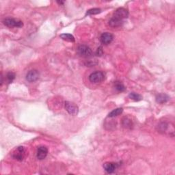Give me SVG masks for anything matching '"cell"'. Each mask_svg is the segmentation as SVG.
I'll use <instances>...</instances> for the list:
<instances>
[{"label":"cell","instance_id":"1","mask_svg":"<svg viewBox=\"0 0 175 175\" xmlns=\"http://www.w3.org/2000/svg\"><path fill=\"white\" fill-rule=\"evenodd\" d=\"M157 130L159 133H162L163 134H168L172 137H174V125L170 122H162L159 123L157 126Z\"/></svg>","mask_w":175,"mask_h":175},{"label":"cell","instance_id":"2","mask_svg":"<svg viewBox=\"0 0 175 175\" xmlns=\"http://www.w3.org/2000/svg\"><path fill=\"white\" fill-rule=\"evenodd\" d=\"M105 79V74L102 71H96L94 72L89 76V80L90 82L94 84H98L102 82Z\"/></svg>","mask_w":175,"mask_h":175},{"label":"cell","instance_id":"3","mask_svg":"<svg viewBox=\"0 0 175 175\" xmlns=\"http://www.w3.org/2000/svg\"><path fill=\"white\" fill-rule=\"evenodd\" d=\"M4 24L8 27H21L24 24L19 19H13V18H7L3 21Z\"/></svg>","mask_w":175,"mask_h":175},{"label":"cell","instance_id":"4","mask_svg":"<svg viewBox=\"0 0 175 175\" xmlns=\"http://www.w3.org/2000/svg\"><path fill=\"white\" fill-rule=\"evenodd\" d=\"M77 53L81 57H84V58H89L93 54V51H92L91 49L88 47L87 45H79L78 48H77Z\"/></svg>","mask_w":175,"mask_h":175},{"label":"cell","instance_id":"5","mask_svg":"<svg viewBox=\"0 0 175 175\" xmlns=\"http://www.w3.org/2000/svg\"><path fill=\"white\" fill-rule=\"evenodd\" d=\"M26 154L27 151L25 148L24 146H19L13 153V157L14 159L17 161H22L24 159L25 156H26Z\"/></svg>","mask_w":175,"mask_h":175},{"label":"cell","instance_id":"6","mask_svg":"<svg viewBox=\"0 0 175 175\" xmlns=\"http://www.w3.org/2000/svg\"><path fill=\"white\" fill-rule=\"evenodd\" d=\"M129 16V12L127 9H125L124 8H119L114 12L113 17L116 18L118 19L122 20L127 19Z\"/></svg>","mask_w":175,"mask_h":175},{"label":"cell","instance_id":"7","mask_svg":"<svg viewBox=\"0 0 175 175\" xmlns=\"http://www.w3.org/2000/svg\"><path fill=\"white\" fill-rule=\"evenodd\" d=\"M65 109L68 111V114L73 116L77 115L79 111V108L77 107V105L75 104L74 103L70 101L65 102Z\"/></svg>","mask_w":175,"mask_h":175},{"label":"cell","instance_id":"8","mask_svg":"<svg viewBox=\"0 0 175 175\" xmlns=\"http://www.w3.org/2000/svg\"><path fill=\"white\" fill-rule=\"evenodd\" d=\"M114 39V36L111 33L109 32H105L101 34V37H100V41L103 45H108L110 44L112 42Z\"/></svg>","mask_w":175,"mask_h":175},{"label":"cell","instance_id":"9","mask_svg":"<svg viewBox=\"0 0 175 175\" xmlns=\"http://www.w3.org/2000/svg\"><path fill=\"white\" fill-rule=\"evenodd\" d=\"M40 74L38 71L31 70L27 73L26 75V79L29 82H34L39 78Z\"/></svg>","mask_w":175,"mask_h":175},{"label":"cell","instance_id":"10","mask_svg":"<svg viewBox=\"0 0 175 175\" xmlns=\"http://www.w3.org/2000/svg\"><path fill=\"white\" fill-rule=\"evenodd\" d=\"M48 154V149L45 146H40L38 148V150H37V153H36V157L37 158L40 160L44 159L46 157H47Z\"/></svg>","mask_w":175,"mask_h":175},{"label":"cell","instance_id":"11","mask_svg":"<svg viewBox=\"0 0 175 175\" xmlns=\"http://www.w3.org/2000/svg\"><path fill=\"white\" fill-rule=\"evenodd\" d=\"M118 167V163H112V162L105 163L104 165H103L104 170L107 172L108 173H113Z\"/></svg>","mask_w":175,"mask_h":175},{"label":"cell","instance_id":"12","mask_svg":"<svg viewBox=\"0 0 175 175\" xmlns=\"http://www.w3.org/2000/svg\"><path fill=\"white\" fill-rule=\"evenodd\" d=\"M170 99V97L168 95H167L166 94L162 93L159 94L156 97V101L158 103H161V104H163V103H165L166 102H168Z\"/></svg>","mask_w":175,"mask_h":175},{"label":"cell","instance_id":"13","mask_svg":"<svg viewBox=\"0 0 175 175\" xmlns=\"http://www.w3.org/2000/svg\"><path fill=\"white\" fill-rule=\"evenodd\" d=\"M123 24V21L120 19H118L116 18H114V17H112L109 21V25L110 26L112 27H118L121 26Z\"/></svg>","mask_w":175,"mask_h":175},{"label":"cell","instance_id":"14","mask_svg":"<svg viewBox=\"0 0 175 175\" xmlns=\"http://www.w3.org/2000/svg\"><path fill=\"white\" fill-rule=\"evenodd\" d=\"M123 111V109L122 108H116L115 110H114L113 111H111V112L109 114L108 117L110 118H114L119 116L120 114H121Z\"/></svg>","mask_w":175,"mask_h":175},{"label":"cell","instance_id":"15","mask_svg":"<svg viewBox=\"0 0 175 175\" xmlns=\"http://www.w3.org/2000/svg\"><path fill=\"white\" fill-rule=\"evenodd\" d=\"M122 125L123 127L125 128L131 129L132 126H133V122H132V121L129 118H128L127 117H125L124 118L122 119Z\"/></svg>","mask_w":175,"mask_h":175},{"label":"cell","instance_id":"16","mask_svg":"<svg viewBox=\"0 0 175 175\" xmlns=\"http://www.w3.org/2000/svg\"><path fill=\"white\" fill-rule=\"evenodd\" d=\"M60 38L68 42H75L74 36L70 34H62L60 35Z\"/></svg>","mask_w":175,"mask_h":175},{"label":"cell","instance_id":"17","mask_svg":"<svg viewBox=\"0 0 175 175\" xmlns=\"http://www.w3.org/2000/svg\"><path fill=\"white\" fill-rule=\"evenodd\" d=\"M129 97L132 100H134L136 101H141L142 99V97L139 94H137L136 93H131L129 95Z\"/></svg>","mask_w":175,"mask_h":175},{"label":"cell","instance_id":"18","mask_svg":"<svg viewBox=\"0 0 175 175\" xmlns=\"http://www.w3.org/2000/svg\"><path fill=\"white\" fill-rule=\"evenodd\" d=\"M114 87H115L116 90L119 92H123L126 90V88L125 86L120 82H116L115 84H114Z\"/></svg>","mask_w":175,"mask_h":175},{"label":"cell","instance_id":"19","mask_svg":"<svg viewBox=\"0 0 175 175\" xmlns=\"http://www.w3.org/2000/svg\"><path fill=\"white\" fill-rule=\"evenodd\" d=\"M101 12V10L100 8H92V9L88 10L86 13L88 15H97Z\"/></svg>","mask_w":175,"mask_h":175},{"label":"cell","instance_id":"20","mask_svg":"<svg viewBox=\"0 0 175 175\" xmlns=\"http://www.w3.org/2000/svg\"><path fill=\"white\" fill-rule=\"evenodd\" d=\"M6 78L8 83L10 84V83H12L13 82V80L15 79V74L12 72L8 73L6 75Z\"/></svg>","mask_w":175,"mask_h":175},{"label":"cell","instance_id":"21","mask_svg":"<svg viewBox=\"0 0 175 175\" xmlns=\"http://www.w3.org/2000/svg\"><path fill=\"white\" fill-rule=\"evenodd\" d=\"M103 48L102 47H99L98 49H97V56H101L103 55Z\"/></svg>","mask_w":175,"mask_h":175},{"label":"cell","instance_id":"22","mask_svg":"<svg viewBox=\"0 0 175 175\" xmlns=\"http://www.w3.org/2000/svg\"><path fill=\"white\" fill-rule=\"evenodd\" d=\"M58 2L59 4H63L64 3V2Z\"/></svg>","mask_w":175,"mask_h":175}]
</instances>
